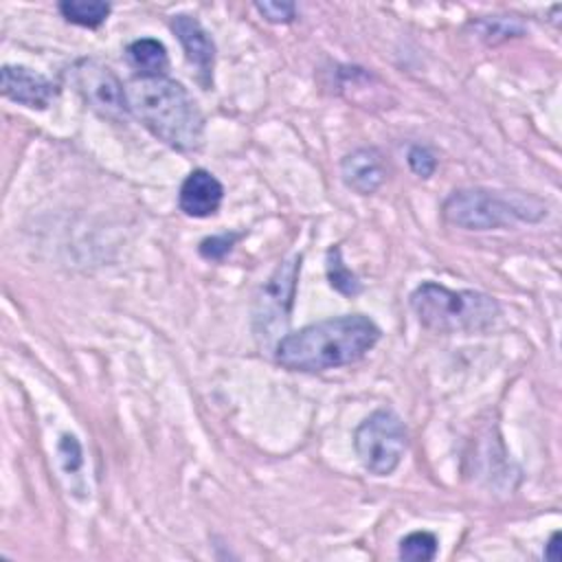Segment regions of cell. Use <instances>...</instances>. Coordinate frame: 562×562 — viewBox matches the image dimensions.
I'll return each instance as SVG.
<instances>
[{"instance_id": "3", "label": "cell", "mask_w": 562, "mask_h": 562, "mask_svg": "<svg viewBox=\"0 0 562 562\" xmlns=\"http://www.w3.org/2000/svg\"><path fill=\"white\" fill-rule=\"evenodd\" d=\"M411 307L426 329L437 334H474L494 325L498 303L476 290H450L424 281L411 292Z\"/></svg>"}, {"instance_id": "15", "label": "cell", "mask_w": 562, "mask_h": 562, "mask_svg": "<svg viewBox=\"0 0 562 562\" xmlns=\"http://www.w3.org/2000/svg\"><path fill=\"white\" fill-rule=\"evenodd\" d=\"M239 239V235L237 233H222V235H213V237H206V239H202L200 241V255L204 257V259H209V261H220V259H224L231 250H233V246H235V241Z\"/></svg>"}, {"instance_id": "17", "label": "cell", "mask_w": 562, "mask_h": 562, "mask_svg": "<svg viewBox=\"0 0 562 562\" xmlns=\"http://www.w3.org/2000/svg\"><path fill=\"white\" fill-rule=\"evenodd\" d=\"M255 9L272 24H288L296 18L294 2H255Z\"/></svg>"}, {"instance_id": "7", "label": "cell", "mask_w": 562, "mask_h": 562, "mask_svg": "<svg viewBox=\"0 0 562 562\" xmlns=\"http://www.w3.org/2000/svg\"><path fill=\"white\" fill-rule=\"evenodd\" d=\"M171 31L182 44V50L189 59V64L195 66L198 81L204 88L213 86V66H215V44L209 31L200 24L198 18L178 13L171 18Z\"/></svg>"}, {"instance_id": "12", "label": "cell", "mask_w": 562, "mask_h": 562, "mask_svg": "<svg viewBox=\"0 0 562 562\" xmlns=\"http://www.w3.org/2000/svg\"><path fill=\"white\" fill-rule=\"evenodd\" d=\"M110 4L101 2V0H64L59 2V13L77 24V26H86V29H97L105 22V18L110 15Z\"/></svg>"}, {"instance_id": "19", "label": "cell", "mask_w": 562, "mask_h": 562, "mask_svg": "<svg viewBox=\"0 0 562 562\" xmlns=\"http://www.w3.org/2000/svg\"><path fill=\"white\" fill-rule=\"evenodd\" d=\"M558 540H560V533L553 531L551 538H549V542H547V547H544V558L551 560V562H558V560H560V553H558L560 544H558Z\"/></svg>"}, {"instance_id": "14", "label": "cell", "mask_w": 562, "mask_h": 562, "mask_svg": "<svg viewBox=\"0 0 562 562\" xmlns=\"http://www.w3.org/2000/svg\"><path fill=\"white\" fill-rule=\"evenodd\" d=\"M397 555L411 562H428L437 555V538L430 531H411L400 540Z\"/></svg>"}, {"instance_id": "6", "label": "cell", "mask_w": 562, "mask_h": 562, "mask_svg": "<svg viewBox=\"0 0 562 562\" xmlns=\"http://www.w3.org/2000/svg\"><path fill=\"white\" fill-rule=\"evenodd\" d=\"M70 81L83 101L103 119L125 121L130 114L127 90L110 66L99 59H79L70 68Z\"/></svg>"}, {"instance_id": "2", "label": "cell", "mask_w": 562, "mask_h": 562, "mask_svg": "<svg viewBox=\"0 0 562 562\" xmlns=\"http://www.w3.org/2000/svg\"><path fill=\"white\" fill-rule=\"evenodd\" d=\"M130 112L162 143L178 151L202 145L204 116L191 92L176 79L138 77L127 88Z\"/></svg>"}, {"instance_id": "11", "label": "cell", "mask_w": 562, "mask_h": 562, "mask_svg": "<svg viewBox=\"0 0 562 562\" xmlns=\"http://www.w3.org/2000/svg\"><path fill=\"white\" fill-rule=\"evenodd\" d=\"M127 64L138 77H162L169 68V55L160 40L140 37L134 40L125 50Z\"/></svg>"}, {"instance_id": "1", "label": "cell", "mask_w": 562, "mask_h": 562, "mask_svg": "<svg viewBox=\"0 0 562 562\" xmlns=\"http://www.w3.org/2000/svg\"><path fill=\"white\" fill-rule=\"evenodd\" d=\"M380 340V327L364 314H342L305 325L277 342L274 360L288 371L321 373L364 358Z\"/></svg>"}, {"instance_id": "13", "label": "cell", "mask_w": 562, "mask_h": 562, "mask_svg": "<svg viewBox=\"0 0 562 562\" xmlns=\"http://www.w3.org/2000/svg\"><path fill=\"white\" fill-rule=\"evenodd\" d=\"M325 263H327L325 268H327L329 285H331L336 292H340V294H345V296H356V294L362 290L358 277L345 266L340 246H331V248L327 250Z\"/></svg>"}, {"instance_id": "8", "label": "cell", "mask_w": 562, "mask_h": 562, "mask_svg": "<svg viewBox=\"0 0 562 562\" xmlns=\"http://www.w3.org/2000/svg\"><path fill=\"white\" fill-rule=\"evenodd\" d=\"M0 90L7 99L33 110H46L57 97V86L50 79L26 66L11 64L2 66Z\"/></svg>"}, {"instance_id": "4", "label": "cell", "mask_w": 562, "mask_h": 562, "mask_svg": "<svg viewBox=\"0 0 562 562\" xmlns=\"http://www.w3.org/2000/svg\"><path fill=\"white\" fill-rule=\"evenodd\" d=\"M441 215L465 231H494L514 222H538L547 215V206L533 195L474 187L452 191L441 206Z\"/></svg>"}, {"instance_id": "9", "label": "cell", "mask_w": 562, "mask_h": 562, "mask_svg": "<svg viewBox=\"0 0 562 562\" xmlns=\"http://www.w3.org/2000/svg\"><path fill=\"white\" fill-rule=\"evenodd\" d=\"M224 200L222 182L206 169H193L180 184L178 204L189 217H209L217 213Z\"/></svg>"}, {"instance_id": "10", "label": "cell", "mask_w": 562, "mask_h": 562, "mask_svg": "<svg viewBox=\"0 0 562 562\" xmlns=\"http://www.w3.org/2000/svg\"><path fill=\"white\" fill-rule=\"evenodd\" d=\"M342 180L360 195L375 193L386 180L384 156L375 147H360L347 154L340 162Z\"/></svg>"}, {"instance_id": "5", "label": "cell", "mask_w": 562, "mask_h": 562, "mask_svg": "<svg viewBox=\"0 0 562 562\" xmlns=\"http://www.w3.org/2000/svg\"><path fill=\"white\" fill-rule=\"evenodd\" d=\"M408 446L406 428L391 408L373 411L353 432V448L362 468L375 476H389L400 465Z\"/></svg>"}, {"instance_id": "16", "label": "cell", "mask_w": 562, "mask_h": 562, "mask_svg": "<svg viewBox=\"0 0 562 562\" xmlns=\"http://www.w3.org/2000/svg\"><path fill=\"white\" fill-rule=\"evenodd\" d=\"M408 167L413 169V173H417L419 178H430L437 171V158L435 154L424 147V145H411L408 154Z\"/></svg>"}, {"instance_id": "18", "label": "cell", "mask_w": 562, "mask_h": 562, "mask_svg": "<svg viewBox=\"0 0 562 562\" xmlns=\"http://www.w3.org/2000/svg\"><path fill=\"white\" fill-rule=\"evenodd\" d=\"M59 459L64 463L66 472H77L81 468V446L72 435H64L59 441Z\"/></svg>"}]
</instances>
